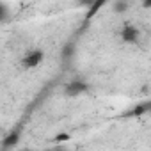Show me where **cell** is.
I'll return each mask as SVG.
<instances>
[{"instance_id":"ba28073f","label":"cell","mask_w":151,"mask_h":151,"mask_svg":"<svg viewBox=\"0 0 151 151\" xmlns=\"http://www.w3.org/2000/svg\"><path fill=\"white\" fill-rule=\"evenodd\" d=\"M69 139H71V135L66 133V132H60V133H57V135L53 137L55 142H66V140H69Z\"/></svg>"},{"instance_id":"277c9868","label":"cell","mask_w":151,"mask_h":151,"mask_svg":"<svg viewBox=\"0 0 151 151\" xmlns=\"http://www.w3.org/2000/svg\"><path fill=\"white\" fill-rule=\"evenodd\" d=\"M18 140H20V135H18V132H14V133H11L9 137H6L4 139V149H9V147H14L16 144H18Z\"/></svg>"},{"instance_id":"7a4b0ae2","label":"cell","mask_w":151,"mask_h":151,"mask_svg":"<svg viewBox=\"0 0 151 151\" xmlns=\"http://www.w3.org/2000/svg\"><path fill=\"white\" fill-rule=\"evenodd\" d=\"M89 91V86L82 80H71L68 86H66V94L68 96H80L84 93Z\"/></svg>"},{"instance_id":"52a82bcc","label":"cell","mask_w":151,"mask_h":151,"mask_svg":"<svg viewBox=\"0 0 151 151\" xmlns=\"http://www.w3.org/2000/svg\"><path fill=\"white\" fill-rule=\"evenodd\" d=\"M73 53H75V45L66 43V46L62 48V59H69V57H73Z\"/></svg>"},{"instance_id":"6da1fadb","label":"cell","mask_w":151,"mask_h":151,"mask_svg":"<svg viewBox=\"0 0 151 151\" xmlns=\"http://www.w3.org/2000/svg\"><path fill=\"white\" fill-rule=\"evenodd\" d=\"M43 59H45L43 50H30V52L23 57L22 66H23L25 69H34V68H37V66L43 62Z\"/></svg>"},{"instance_id":"3957f363","label":"cell","mask_w":151,"mask_h":151,"mask_svg":"<svg viewBox=\"0 0 151 151\" xmlns=\"http://www.w3.org/2000/svg\"><path fill=\"white\" fill-rule=\"evenodd\" d=\"M121 39L124 41V43H137L139 41V30H137V27H133V25H124L123 27V30H121Z\"/></svg>"},{"instance_id":"9c48e42d","label":"cell","mask_w":151,"mask_h":151,"mask_svg":"<svg viewBox=\"0 0 151 151\" xmlns=\"http://www.w3.org/2000/svg\"><path fill=\"white\" fill-rule=\"evenodd\" d=\"M94 2H96V0H77V4H78L80 7H87V9H91Z\"/></svg>"},{"instance_id":"30bf717a","label":"cell","mask_w":151,"mask_h":151,"mask_svg":"<svg viewBox=\"0 0 151 151\" xmlns=\"http://www.w3.org/2000/svg\"><path fill=\"white\" fill-rule=\"evenodd\" d=\"M142 7L144 9H149L151 7V0H142Z\"/></svg>"},{"instance_id":"8992f818","label":"cell","mask_w":151,"mask_h":151,"mask_svg":"<svg viewBox=\"0 0 151 151\" xmlns=\"http://www.w3.org/2000/svg\"><path fill=\"white\" fill-rule=\"evenodd\" d=\"M128 7H130L128 0H117V2L114 4V11H116V13H119V14H121V13H124Z\"/></svg>"},{"instance_id":"5b68a950","label":"cell","mask_w":151,"mask_h":151,"mask_svg":"<svg viewBox=\"0 0 151 151\" xmlns=\"http://www.w3.org/2000/svg\"><path fill=\"white\" fill-rule=\"evenodd\" d=\"M105 2H107V0H96V2L93 4V7L87 11V14H86V20H91V18H94V14H96V13H98V11L103 7V6H105Z\"/></svg>"}]
</instances>
